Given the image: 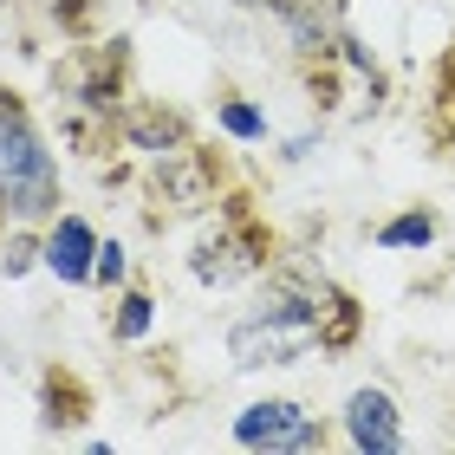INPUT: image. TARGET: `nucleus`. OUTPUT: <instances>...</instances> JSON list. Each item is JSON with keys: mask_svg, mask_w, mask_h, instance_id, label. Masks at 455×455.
<instances>
[{"mask_svg": "<svg viewBox=\"0 0 455 455\" xmlns=\"http://www.w3.org/2000/svg\"><path fill=\"white\" fill-rule=\"evenodd\" d=\"M274 267V228L260 221V209L247 196H221L215 202V221L196 235L189 247V274L202 286H241Z\"/></svg>", "mask_w": 455, "mask_h": 455, "instance_id": "obj_2", "label": "nucleus"}, {"mask_svg": "<svg viewBox=\"0 0 455 455\" xmlns=\"http://www.w3.org/2000/svg\"><path fill=\"white\" fill-rule=\"evenodd\" d=\"M274 20L286 27V46L299 59L332 66L345 46V0H274Z\"/></svg>", "mask_w": 455, "mask_h": 455, "instance_id": "obj_5", "label": "nucleus"}, {"mask_svg": "<svg viewBox=\"0 0 455 455\" xmlns=\"http://www.w3.org/2000/svg\"><path fill=\"white\" fill-rule=\"evenodd\" d=\"M443 137H449V143H455V124H449V117H443Z\"/></svg>", "mask_w": 455, "mask_h": 455, "instance_id": "obj_16", "label": "nucleus"}, {"mask_svg": "<svg viewBox=\"0 0 455 455\" xmlns=\"http://www.w3.org/2000/svg\"><path fill=\"white\" fill-rule=\"evenodd\" d=\"M436 235H443V221L429 215V209H403V215H390L378 228V247H390V254H423Z\"/></svg>", "mask_w": 455, "mask_h": 455, "instance_id": "obj_10", "label": "nucleus"}, {"mask_svg": "<svg viewBox=\"0 0 455 455\" xmlns=\"http://www.w3.org/2000/svg\"><path fill=\"white\" fill-rule=\"evenodd\" d=\"M156 196L170 202L176 215H196V209H215L221 202V182H215V156L209 150H176V156H156Z\"/></svg>", "mask_w": 455, "mask_h": 455, "instance_id": "obj_6", "label": "nucleus"}, {"mask_svg": "<svg viewBox=\"0 0 455 455\" xmlns=\"http://www.w3.org/2000/svg\"><path fill=\"white\" fill-rule=\"evenodd\" d=\"M39 267L66 286H92V267H98V235L85 215H52V228L39 235Z\"/></svg>", "mask_w": 455, "mask_h": 455, "instance_id": "obj_7", "label": "nucleus"}, {"mask_svg": "<svg viewBox=\"0 0 455 455\" xmlns=\"http://www.w3.org/2000/svg\"><path fill=\"white\" fill-rule=\"evenodd\" d=\"M215 124H221L235 143H267V111H254L247 98H221V105H215Z\"/></svg>", "mask_w": 455, "mask_h": 455, "instance_id": "obj_12", "label": "nucleus"}, {"mask_svg": "<svg viewBox=\"0 0 455 455\" xmlns=\"http://www.w3.org/2000/svg\"><path fill=\"white\" fill-rule=\"evenodd\" d=\"M124 274H131L124 247H117V241H98V267H92V280H98V286H124Z\"/></svg>", "mask_w": 455, "mask_h": 455, "instance_id": "obj_14", "label": "nucleus"}, {"mask_svg": "<svg viewBox=\"0 0 455 455\" xmlns=\"http://www.w3.org/2000/svg\"><path fill=\"white\" fill-rule=\"evenodd\" d=\"M33 260H39V241H33V235H13L7 247H0V274H7V280H20Z\"/></svg>", "mask_w": 455, "mask_h": 455, "instance_id": "obj_13", "label": "nucleus"}, {"mask_svg": "<svg viewBox=\"0 0 455 455\" xmlns=\"http://www.w3.org/2000/svg\"><path fill=\"white\" fill-rule=\"evenodd\" d=\"M319 345V325L299 313V306H286V299H267L247 319L228 325V358H235L241 371H260V364H299L306 351ZM325 351V345H319Z\"/></svg>", "mask_w": 455, "mask_h": 455, "instance_id": "obj_3", "label": "nucleus"}, {"mask_svg": "<svg viewBox=\"0 0 455 455\" xmlns=\"http://www.w3.org/2000/svg\"><path fill=\"white\" fill-rule=\"evenodd\" d=\"M150 325H156V299L143 293V286H124V293H117V319H111V339L117 345H137Z\"/></svg>", "mask_w": 455, "mask_h": 455, "instance_id": "obj_11", "label": "nucleus"}, {"mask_svg": "<svg viewBox=\"0 0 455 455\" xmlns=\"http://www.w3.org/2000/svg\"><path fill=\"white\" fill-rule=\"evenodd\" d=\"M345 443L351 449H364V455H390V449H403V417H397V403H390V390H351V403H345Z\"/></svg>", "mask_w": 455, "mask_h": 455, "instance_id": "obj_8", "label": "nucleus"}, {"mask_svg": "<svg viewBox=\"0 0 455 455\" xmlns=\"http://www.w3.org/2000/svg\"><path fill=\"white\" fill-rule=\"evenodd\" d=\"M117 137L131 143L137 156H176V150H189V124H182L176 111H163L156 98H131L124 105V117H117Z\"/></svg>", "mask_w": 455, "mask_h": 455, "instance_id": "obj_9", "label": "nucleus"}, {"mask_svg": "<svg viewBox=\"0 0 455 455\" xmlns=\"http://www.w3.org/2000/svg\"><path fill=\"white\" fill-rule=\"evenodd\" d=\"M235 7H267V13H274V0H235Z\"/></svg>", "mask_w": 455, "mask_h": 455, "instance_id": "obj_15", "label": "nucleus"}, {"mask_svg": "<svg viewBox=\"0 0 455 455\" xmlns=\"http://www.w3.org/2000/svg\"><path fill=\"white\" fill-rule=\"evenodd\" d=\"M59 163L13 92H0V215L7 221H52L59 215Z\"/></svg>", "mask_w": 455, "mask_h": 455, "instance_id": "obj_1", "label": "nucleus"}, {"mask_svg": "<svg viewBox=\"0 0 455 455\" xmlns=\"http://www.w3.org/2000/svg\"><path fill=\"white\" fill-rule=\"evenodd\" d=\"M235 443L241 449H286V455H313L332 443V429L313 423V410L293 403V397H267V403H247L235 417Z\"/></svg>", "mask_w": 455, "mask_h": 455, "instance_id": "obj_4", "label": "nucleus"}]
</instances>
